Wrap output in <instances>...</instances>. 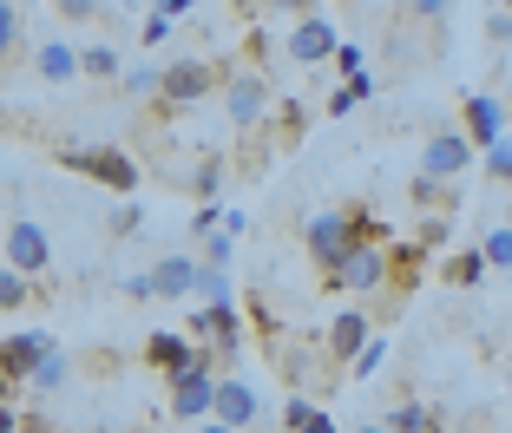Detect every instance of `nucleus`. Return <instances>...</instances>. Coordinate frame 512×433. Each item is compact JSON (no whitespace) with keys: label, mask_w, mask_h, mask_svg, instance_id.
Segmentation results:
<instances>
[{"label":"nucleus","mask_w":512,"mask_h":433,"mask_svg":"<svg viewBox=\"0 0 512 433\" xmlns=\"http://www.w3.org/2000/svg\"><path fill=\"white\" fill-rule=\"evenodd\" d=\"M217 420H230V427H256V420H263V394H256L243 374H224V381H217Z\"/></svg>","instance_id":"1a4fd4ad"},{"label":"nucleus","mask_w":512,"mask_h":433,"mask_svg":"<svg viewBox=\"0 0 512 433\" xmlns=\"http://www.w3.org/2000/svg\"><path fill=\"white\" fill-rule=\"evenodd\" d=\"M197 276H204L197 256H158V269H151L158 296H197Z\"/></svg>","instance_id":"4468645a"},{"label":"nucleus","mask_w":512,"mask_h":433,"mask_svg":"<svg viewBox=\"0 0 512 433\" xmlns=\"http://www.w3.org/2000/svg\"><path fill=\"white\" fill-rule=\"evenodd\" d=\"M467 132H473V145H480V151L506 138V112H499L493 92H473V99H467Z\"/></svg>","instance_id":"f8f14e48"},{"label":"nucleus","mask_w":512,"mask_h":433,"mask_svg":"<svg viewBox=\"0 0 512 433\" xmlns=\"http://www.w3.org/2000/svg\"><path fill=\"white\" fill-rule=\"evenodd\" d=\"M145 355H151V368H158V374H184L197 355H204V348H197L191 335H151Z\"/></svg>","instance_id":"dca6fc26"},{"label":"nucleus","mask_w":512,"mask_h":433,"mask_svg":"<svg viewBox=\"0 0 512 433\" xmlns=\"http://www.w3.org/2000/svg\"><path fill=\"white\" fill-rule=\"evenodd\" d=\"M270 7H283V14H316V0H270Z\"/></svg>","instance_id":"4c0bfd02"},{"label":"nucleus","mask_w":512,"mask_h":433,"mask_svg":"<svg viewBox=\"0 0 512 433\" xmlns=\"http://www.w3.org/2000/svg\"><path fill=\"white\" fill-rule=\"evenodd\" d=\"M473 165V132H434L427 138V151H421V171L427 178H460V171Z\"/></svg>","instance_id":"423d86ee"},{"label":"nucleus","mask_w":512,"mask_h":433,"mask_svg":"<svg viewBox=\"0 0 512 433\" xmlns=\"http://www.w3.org/2000/svg\"><path fill=\"white\" fill-rule=\"evenodd\" d=\"M506 224H512V204H506Z\"/></svg>","instance_id":"c03bdc74"},{"label":"nucleus","mask_w":512,"mask_h":433,"mask_svg":"<svg viewBox=\"0 0 512 433\" xmlns=\"http://www.w3.org/2000/svg\"><path fill=\"white\" fill-rule=\"evenodd\" d=\"M388 427H394V433H427V407H421V401H401V407L388 414Z\"/></svg>","instance_id":"5701e85b"},{"label":"nucleus","mask_w":512,"mask_h":433,"mask_svg":"<svg viewBox=\"0 0 512 433\" xmlns=\"http://www.w3.org/2000/svg\"><path fill=\"white\" fill-rule=\"evenodd\" d=\"M0 46H7V53H20V14L7 7V0H0Z\"/></svg>","instance_id":"cd10ccee"},{"label":"nucleus","mask_w":512,"mask_h":433,"mask_svg":"<svg viewBox=\"0 0 512 433\" xmlns=\"http://www.w3.org/2000/svg\"><path fill=\"white\" fill-rule=\"evenodd\" d=\"M362 433H394V427H362Z\"/></svg>","instance_id":"79ce46f5"},{"label":"nucleus","mask_w":512,"mask_h":433,"mask_svg":"<svg viewBox=\"0 0 512 433\" xmlns=\"http://www.w3.org/2000/svg\"><path fill=\"white\" fill-rule=\"evenodd\" d=\"M309 420H316V407H309V401H302V394H296V401L283 407V427H289V433H302V427H309Z\"/></svg>","instance_id":"c756f323"},{"label":"nucleus","mask_w":512,"mask_h":433,"mask_svg":"<svg viewBox=\"0 0 512 433\" xmlns=\"http://www.w3.org/2000/svg\"><path fill=\"white\" fill-rule=\"evenodd\" d=\"M7 263L27 269V276H40V269L53 263V237H46L33 217H14V224H7Z\"/></svg>","instance_id":"0eeeda50"},{"label":"nucleus","mask_w":512,"mask_h":433,"mask_svg":"<svg viewBox=\"0 0 512 433\" xmlns=\"http://www.w3.org/2000/svg\"><path fill=\"white\" fill-rule=\"evenodd\" d=\"M486 178L512 184V138H499V145H486Z\"/></svg>","instance_id":"393cba45"},{"label":"nucleus","mask_w":512,"mask_h":433,"mask_svg":"<svg viewBox=\"0 0 512 433\" xmlns=\"http://www.w3.org/2000/svg\"><path fill=\"white\" fill-rule=\"evenodd\" d=\"M60 165L79 171V178H92V184H112V191H132L138 184V165L112 145H73V151H60Z\"/></svg>","instance_id":"20e7f679"},{"label":"nucleus","mask_w":512,"mask_h":433,"mask_svg":"<svg viewBox=\"0 0 512 433\" xmlns=\"http://www.w3.org/2000/svg\"><path fill=\"white\" fill-rule=\"evenodd\" d=\"M33 388H40V394H53V388H66V355H60V348H53V355H46V361H40V368H33Z\"/></svg>","instance_id":"412c9836"},{"label":"nucleus","mask_w":512,"mask_h":433,"mask_svg":"<svg viewBox=\"0 0 512 433\" xmlns=\"http://www.w3.org/2000/svg\"><path fill=\"white\" fill-rule=\"evenodd\" d=\"M480 250L493 256V269H512V224H499V230H486L480 237Z\"/></svg>","instance_id":"4be33fe9"},{"label":"nucleus","mask_w":512,"mask_h":433,"mask_svg":"<svg viewBox=\"0 0 512 433\" xmlns=\"http://www.w3.org/2000/svg\"><path fill=\"white\" fill-rule=\"evenodd\" d=\"M506 7H512V0H506Z\"/></svg>","instance_id":"a18cd8bd"},{"label":"nucleus","mask_w":512,"mask_h":433,"mask_svg":"<svg viewBox=\"0 0 512 433\" xmlns=\"http://www.w3.org/2000/svg\"><path fill=\"white\" fill-rule=\"evenodd\" d=\"M355 243H362V224H355V210H322L316 224H309V256L322 263V276H329V269H342Z\"/></svg>","instance_id":"7ed1b4c3"},{"label":"nucleus","mask_w":512,"mask_h":433,"mask_svg":"<svg viewBox=\"0 0 512 433\" xmlns=\"http://www.w3.org/2000/svg\"><path fill=\"white\" fill-rule=\"evenodd\" d=\"M33 73H40V79H60V86H66V79L86 73V53H79V46H66V40H46L40 53H33Z\"/></svg>","instance_id":"2eb2a0df"},{"label":"nucleus","mask_w":512,"mask_h":433,"mask_svg":"<svg viewBox=\"0 0 512 433\" xmlns=\"http://www.w3.org/2000/svg\"><path fill=\"white\" fill-rule=\"evenodd\" d=\"M211 348L191 361L184 374H171V414L178 420H204V414H217V374H211Z\"/></svg>","instance_id":"f03ea898"},{"label":"nucleus","mask_w":512,"mask_h":433,"mask_svg":"<svg viewBox=\"0 0 512 433\" xmlns=\"http://www.w3.org/2000/svg\"><path fill=\"white\" fill-rule=\"evenodd\" d=\"M329 283L348 289V296H381V289L394 283V250L381 237H362L355 250H348L342 269H329Z\"/></svg>","instance_id":"f257e3e1"},{"label":"nucleus","mask_w":512,"mask_h":433,"mask_svg":"<svg viewBox=\"0 0 512 433\" xmlns=\"http://www.w3.org/2000/svg\"><path fill=\"white\" fill-rule=\"evenodd\" d=\"M191 7H197V0H165V14H171V20H178V14H191Z\"/></svg>","instance_id":"ea45409f"},{"label":"nucleus","mask_w":512,"mask_h":433,"mask_svg":"<svg viewBox=\"0 0 512 433\" xmlns=\"http://www.w3.org/2000/svg\"><path fill=\"white\" fill-rule=\"evenodd\" d=\"M99 7H106V0H60V14H66V20H92Z\"/></svg>","instance_id":"72a5a7b5"},{"label":"nucleus","mask_w":512,"mask_h":433,"mask_svg":"<svg viewBox=\"0 0 512 433\" xmlns=\"http://www.w3.org/2000/svg\"><path fill=\"white\" fill-rule=\"evenodd\" d=\"M486 269H493V256H486V250H467V256H453V263H447V283L467 289V283H480Z\"/></svg>","instance_id":"a211bd4d"},{"label":"nucleus","mask_w":512,"mask_h":433,"mask_svg":"<svg viewBox=\"0 0 512 433\" xmlns=\"http://www.w3.org/2000/svg\"><path fill=\"white\" fill-rule=\"evenodd\" d=\"M421 243H427V250H440V243H447V217H427V224H421Z\"/></svg>","instance_id":"c9c22d12"},{"label":"nucleus","mask_w":512,"mask_h":433,"mask_svg":"<svg viewBox=\"0 0 512 433\" xmlns=\"http://www.w3.org/2000/svg\"><path fill=\"white\" fill-rule=\"evenodd\" d=\"M53 355V342H46L40 329H14L7 335V348H0V368H7V381H33V368Z\"/></svg>","instance_id":"9d476101"},{"label":"nucleus","mask_w":512,"mask_h":433,"mask_svg":"<svg viewBox=\"0 0 512 433\" xmlns=\"http://www.w3.org/2000/svg\"><path fill=\"white\" fill-rule=\"evenodd\" d=\"M302 433H335V420H329V414H316V420H309Z\"/></svg>","instance_id":"58836bf2"},{"label":"nucleus","mask_w":512,"mask_h":433,"mask_svg":"<svg viewBox=\"0 0 512 433\" xmlns=\"http://www.w3.org/2000/svg\"><path fill=\"white\" fill-rule=\"evenodd\" d=\"M119 289H125V296H138V302H145V296H158V283H151V276H125Z\"/></svg>","instance_id":"e433bc0d"},{"label":"nucleus","mask_w":512,"mask_h":433,"mask_svg":"<svg viewBox=\"0 0 512 433\" xmlns=\"http://www.w3.org/2000/svg\"><path fill=\"white\" fill-rule=\"evenodd\" d=\"M217 184H224V165H217V158H204V165H197V191H217Z\"/></svg>","instance_id":"f704fd0d"},{"label":"nucleus","mask_w":512,"mask_h":433,"mask_svg":"<svg viewBox=\"0 0 512 433\" xmlns=\"http://www.w3.org/2000/svg\"><path fill=\"white\" fill-rule=\"evenodd\" d=\"M224 112H230L237 132H250V125L270 112V86H263L256 73H237V79H230V92H224Z\"/></svg>","instance_id":"6e6552de"},{"label":"nucleus","mask_w":512,"mask_h":433,"mask_svg":"<svg viewBox=\"0 0 512 433\" xmlns=\"http://www.w3.org/2000/svg\"><path fill=\"white\" fill-rule=\"evenodd\" d=\"M165 33H171V14H165V7H158V14L145 20V46H165Z\"/></svg>","instance_id":"2f4dec72"},{"label":"nucleus","mask_w":512,"mask_h":433,"mask_svg":"<svg viewBox=\"0 0 512 433\" xmlns=\"http://www.w3.org/2000/svg\"><path fill=\"white\" fill-rule=\"evenodd\" d=\"M447 7H453V0H407V14H414V20H447Z\"/></svg>","instance_id":"7c9ffc66"},{"label":"nucleus","mask_w":512,"mask_h":433,"mask_svg":"<svg viewBox=\"0 0 512 433\" xmlns=\"http://www.w3.org/2000/svg\"><path fill=\"white\" fill-rule=\"evenodd\" d=\"M335 53H342V33H335L322 14H302L296 33H289V60L296 66H322V60H335Z\"/></svg>","instance_id":"39448f33"},{"label":"nucleus","mask_w":512,"mask_h":433,"mask_svg":"<svg viewBox=\"0 0 512 433\" xmlns=\"http://www.w3.org/2000/svg\"><path fill=\"white\" fill-rule=\"evenodd\" d=\"M486 33H493V40H499V46H512V7H499V14H493V20H486Z\"/></svg>","instance_id":"473e14b6"},{"label":"nucleus","mask_w":512,"mask_h":433,"mask_svg":"<svg viewBox=\"0 0 512 433\" xmlns=\"http://www.w3.org/2000/svg\"><path fill=\"white\" fill-rule=\"evenodd\" d=\"M197 296L211 302V309H237V289H230L224 263H204V276H197Z\"/></svg>","instance_id":"f3484780"},{"label":"nucleus","mask_w":512,"mask_h":433,"mask_svg":"<svg viewBox=\"0 0 512 433\" xmlns=\"http://www.w3.org/2000/svg\"><path fill=\"white\" fill-rule=\"evenodd\" d=\"M0 309H27V269H0Z\"/></svg>","instance_id":"6ab92c4d"},{"label":"nucleus","mask_w":512,"mask_h":433,"mask_svg":"<svg viewBox=\"0 0 512 433\" xmlns=\"http://www.w3.org/2000/svg\"><path fill=\"white\" fill-rule=\"evenodd\" d=\"M204 433H243V427H230V420H211V427H204Z\"/></svg>","instance_id":"a19ab883"},{"label":"nucleus","mask_w":512,"mask_h":433,"mask_svg":"<svg viewBox=\"0 0 512 433\" xmlns=\"http://www.w3.org/2000/svg\"><path fill=\"white\" fill-rule=\"evenodd\" d=\"M381 361H388V342H381V335H368V348H362L355 361H348V368H355V374L368 381V374H381Z\"/></svg>","instance_id":"a878e982"},{"label":"nucleus","mask_w":512,"mask_h":433,"mask_svg":"<svg viewBox=\"0 0 512 433\" xmlns=\"http://www.w3.org/2000/svg\"><path fill=\"white\" fill-rule=\"evenodd\" d=\"M125 92L151 99V92H165V73H158V66H132V73H125Z\"/></svg>","instance_id":"b1692460"},{"label":"nucleus","mask_w":512,"mask_h":433,"mask_svg":"<svg viewBox=\"0 0 512 433\" xmlns=\"http://www.w3.org/2000/svg\"><path fill=\"white\" fill-rule=\"evenodd\" d=\"M335 66H342V79H355V73H368V53H362V46H348V40H342Z\"/></svg>","instance_id":"c85d7f7f"},{"label":"nucleus","mask_w":512,"mask_h":433,"mask_svg":"<svg viewBox=\"0 0 512 433\" xmlns=\"http://www.w3.org/2000/svg\"><path fill=\"white\" fill-rule=\"evenodd\" d=\"M217 92V73L204 60H178V66H165V99L171 105H191V99H211Z\"/></svg>","instance_id":"9b49d317"},{"label":"nucleus","mask_w":512,"mask_h":433,"mask_svg":"<svg viewBox=\"0 0 512 433\" xmlns=\"http://www.w3.org/2000/svg\"><path fill=\"white\" fill-rule=\"evenodd\" d=\"M86 53V79H119V53L112 46H79Z\"/></svg>","instance_id":"aec40b11"},{"label":"nucleus","mask_w":512,"mask_h":433,"mask_svg":"<svg viewBox=\"0 0 512 433\" xmlns=\"http://www.w3.org/2000/svg\"><path fill=\"white\" fill-rule=\"evenodd\" d=\"M230 250H237V230H211V243H204V263H230Z\"/></svg>","instance_id":"bb28decb"},{"label":"nucleus","mask_w":512,"mask_h":433,"mask_svg":"<svg viewBox=\"0 0 512 433\" xmlns=\"http://www.w3.org/2000/svg\"><path fill=\"white\" fill-rule=\"evenodd\" d=\"M20 433H46V427H20Z\"/></svg>","instance_id":"37998d69"},{"label":"nucleus","mask_w":512,"mask_h":433,"mask_svg":"<svg viewBox=\"0 0 512 433\" xmlns=\"http://www.w3.org/2000/svg\"><path fill=\"white\" fill-rule=\"evenodd\" d=\"M368 348V315L362 309H342L329 322V361H355Z\"/></svg>","instance_id":"ddd939ff"}]
</instances>
